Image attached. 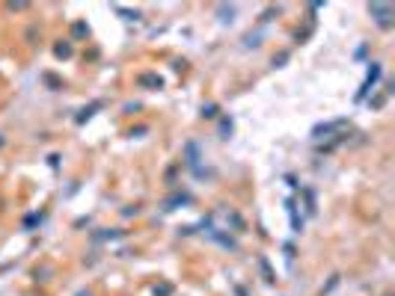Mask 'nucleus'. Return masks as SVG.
I'll return each instance as SVG.
<instances>
[{
	"label": "nucleus",
	"instance_id": "nucleus-14",
	"mask_svg": "<svg viewBox=\"0 0 395 296\" xmlns=\"http://www.w3.org/2000/svg\"><path fill=\"white\" fill-rule=\"evenodd\" d=\"M75 296H92V293H89V290H81V293H75Z\"/></svg>",
	"mask_w": 395,
	"mask_h": 296
},
{
	"label": "nucleus",
	"instance_id": "nucleus-8",
	"mask_svg": "<svg viewBox=\"0 0 395 296\" xmlns=\"http://www.w3.org/2000/svg\"><path fill=\"white\" fill-rule=\"evenodd\" d=\"M217 116V104H202V119H214Z\"/></svg>",
	"mask_w": 395,
	"mask_h": 296
},
{
	"label": "nucleus",
	"instance_id": "nucleus-5",
	"mask_svg": "<svg viewBox=\"0 0 395 296\" xmlns=\"http://www.w3.org/2000/svg\"><path fill=\"white\" fill-rule=\"evenodd\" d=\"M101 107H104L101 101H95V104H89V107H83V110H81V113L75 116V122H78V125H83L86 119H92V113H95V110H101Z\"/></svg>",
	"mask_w": 395,
	"mask_h": 296
},
{
	"label": "nucleus",
	"instance_id": "nucleus-11",
	"mask_svg": "<svg viewBox=\"0 0 395 296\" xmlns=\"http://www.w3.org/2000/svg\"><path fill=\"white\" fill-rule=\"evenodd\" d=\"M220 133H223V139H229V133H232V119H223V125H220Z\"/></svg>",
	"mask_w": 395,
	"mask_h": 296
},
{
	"label": "nucleus",
	"instance_id": "nucleus-1",
	"mask_svg": "<svg viewBox=\"0 0 395 296\" xmlns=\"http://www.w3.org/2000/svg\"><path fill=\"white\" fill-rule=\"evenodd\" d=\"M369 12L374 15V21H377L383 30H389V27H392V15H395V9H392L389 3H372V6H369Z\"/></svg>",
	"mask_w": 395,
	"mask_h": 296
},
{
	"label": "nucleus",
	"instance_id": "nucleus-6",
	"mask_svg": "<svg viewBox=\"0 0 395 296\" xmlns=\"http://www.w3.org/2000/svg\"><path fill=\"white\" fill-rule=\"evenodd\" d=\"M178 204H190V196H187V193H178V196H172V199L166 202V210H175Z\"/></svg>",
	"mask_w": 395,
	"mask_h": 296
},
{
	"label": "nucleus",
	"instance_id": "nucleus-2",
	"mask_svg": "<svg viewBox=\"0 0 395 296\" xmlns=\"http://www.w3.org/2000/svg\"><path fill=\"white\" fill-rule=\"evenodd\" d=\"M199 160H202L199 145H196V142H187V145H185V166H187V169H193L196 175H202V172H199Z\"/></svg>",
	"mask_w": 395,
	"mask_h": 296
},
{
	"label": "nucleus",
	"instance_id": "nucleus-13",
	"mask_svg": "<svg viewBox=\"0 0 395 296\" xmlns=\"http://www.w3.org/2000/svg\"><path fill=\"white\" fill-rule=\"evenodd\" d=\"M71 33L81 39V36H89V27H86V24H75V30H71Z\"/></svg>",
	"mask_w": 395,
	"mask_h": 296
},
{
	"label": "nucleus",
	"instance_id": "nucleus-3",
	"mask_svg": "<svg viewBox=\"0 0 395 296\" xmlns=\"http://www.w3.org/2000/svg\"><path fill=\"white\" fill-rule=\"evenodd\" d=\"M377 77H380V65H377V62H372V68H369V77H366V83H363V89H360V92H356V101H363V98L369 95V89L374 86V80H377Z\"/></svg>",
	"mask_w": 395,
	"mask_h": 296
},
{
	"label": "nucleus",
	"instance_id": "nucleus-9",
	"mask_svg": "<svg viewBox=\"0 0 395 296\" xmlns=\"http://www.w3.org/2000/svg\"><path fill=\"white\" fill-rule=\"evenodd\" d=\"M54 54L65 59V56H71V45H68V42H62V45H57V48H54Z\"/></svg>",
	"mask_w": 395,
	"mask_h": 296
},
{
	"label": "nucleus",
	"instance_id": "nucleus-4",
	"mask_svg": "<svg viewBox=\"0 0 395 296\" xmlns=\"http://www.w3.org/2000/svg\"><path fill=\"white\" fill-rule=\"evenodd\" d=\"M137 83H140V86H149V89H161V86H164V80L158 77V74H140Z\"/></svg>",
	"mask_w": 395,
	"mask_h": 296
},
{
	"label": "nucleus",
	"instance_id": "nucleus-7",
	"mask_svg": "<svg viewBox=\"0 0 395 296\" xmlns=\"http://www.w3.org/2000/svg\"><path fill=\"white\" fill-rule=\"evenodd\" d=\"M259 267H262V273H265V281H268V284H273L276 278H273V273H270V267H268L265 258H259Z\"/></svg>",
	"mask_w": 395,
	"mask_h": 296
},
{
	"label": "nucleus",
	"instance_id": "nucleus-10",
	"mask_svg": "<svg viewBox=\"0 0 395 296\" xmlns=\"http://www.w3.org/2000/svg\"><path fill=\"white\" fill-rule=\"evenodd\" d=\"M116 237H122V231H101V234H95V240H116Z\"/></svg>",
	"mask_w": 395,
	"mask_h": 296
},
{
	"label": "nucleus",
	"instance_id": "nucleus-12",
	"mask_svg": "<svg viewBox=\"0 0 395 296\" xmlns=\"http://www.w3.org/2000/svg\"><path fill=\"white\" fill-rule=\"evenodd\" d=\"M172 293V284H158L155 287V296H169Z\"/></svg>",
	"mask_w": 395,
	"mask_h": 296
}]
</instances>
